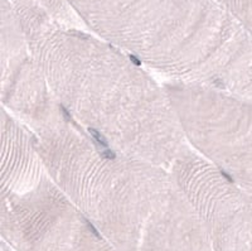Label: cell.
Returning <instances> with one entry per match:
<instances>
[{
  "mask_svg": "<svg viewBox=\"0 0 252 251\" xmlns=\"http://www.w3.org/2000/svg\"><path fill=\"white\" fill-rule=\"evenodd\" d=\"M164 85L195 154L252 197V101L208 86Z\"/></svg>",
  "mask_w": 252,
  "mask_h": 251,
  "instance_id": "277c9868",
  "label": "cell"
},
{
  "mask_svg": "<svg viewBox=\"0 0 252 251\" xmlns=\"http://www.w3.org/2000/svg\"><path fill=\"white\" fill-rule=\"evenodd\" d=\"M10 1L40 9L51 15L61 26L86 28L67 0H10Z\"/></svg>",
  "mask_w": 252,
  "mask_h": 251,
  "instance_id": "ba28073f",
  "label": "cell"
},
{
  "mask_svg": "<svg viewBox=\"0 0 252 251\" xmlns=\"http://www.w3.org/2000/svg\"><path fill=\"white\" fill-rule=\"evenodd\" d=\"M35 135L52 178L119 251H212L172 168L107 148L69 117Z\"/></svg>",
  "mask_w": 252,
  "mask_h": 251,
  "instance_id": "7a4b0ae2",
  "label": "cell"
},
{
  "mask_svg": "<svg viewBox=\"0 0 252 251\" xmlns=\"http://www.w3.org/2000/svg\"><path fill=\"white\" fill-rule=\"evenodd\" d=\"M252 38V0H215Z\"/></svg>",
  "mask_w": 252,
  "mask_h": 251,
  "instance_id": "9c48e42d",
  "label": "cell"
},
{
  "mask_svg": "<svg viewBox=\"0 0 252 251\" xmlns=\"http://www.w3.org/2000/svg\"><path fill=\"white\" fill-rule=\"evenodd\" d=\"M52 91L72 123L107 148L173 168L194 154L164 83L87 28L19 18Z\"/></svg>",
  "mask_w": 252,
  "mask_h": 251,
  "instance_id": "6da1fadb",
  "label": "cell"
},
{
  "mask_svg": "<svg viewBox=\"0 0 252 251\" xmlns=\"http://www.w3.org/2000/svg\"><path fill=\"white\" fill-rule=\"evenodd\" d=\"M90 32L173 82L252 101V38L215 0H67Z\"/></svg>",
  "mask_w": 252,
  "mask_h": 251,
  "instance_id": "3957f363",
  "label": "cell"
},
{
  "mask_svg": "<svg viewBox=\"0 0 252 251\" xmlns=\"http://www.w3.org/2000/svg\"><path fill=\"white\" fill-rule=\"evenodd\" d=\"M0 35L3 108L34 134L66 121L10 0H1Z\"/></svg>",
  "mask_w": 252,
  "mask_h": 251,
  "instance_id": "8992f818",
  "label": "cell"
},
{
  "mask_svg": "<svg viewBox=\"0 0 252 251\" xmlns=\"http://www.w3.org/2000/svg\"><path fill=\"white\" fill-rule=\"evenodd\" d=\"M212 251H252V197L198 154L173 167Z\"/></svg>",
  "mask_w": 252,
  "mask_h": 251,
  "instance_id": "52a82bcc",
  "label": "cell"
},
{
  "mask_svg": "<svg viewBox=\"0 0 252 251\" xmlns=\"http://www.w3.org/2000/svg\"><path fill=\"white\" fill-rule=\"evenodd\" d=\"M0 231L12 251H119L49 172L23 188L1 191Z\"/></svg>",
  "mask_w": 252,
  "mask_h": 251,
  "instance_id": "5b68a950",
  "label": "cell"
}]
</instances>
